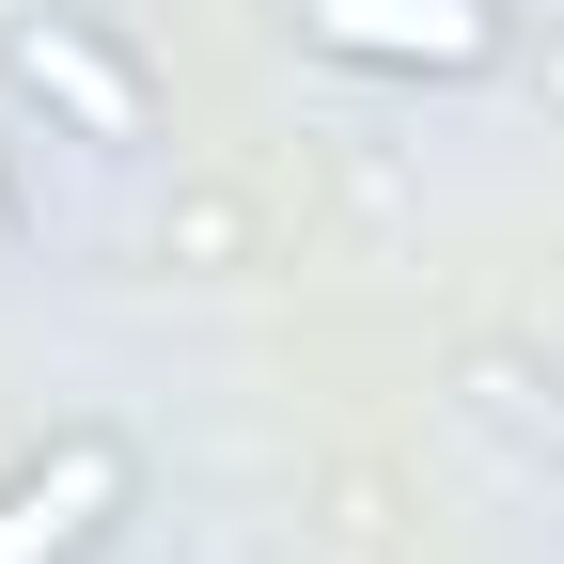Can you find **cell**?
<instances>
[{
	"instance_id": "6da1fadb",
	"label": "cell",
	"mask_w": 564,
	"mask_h": 564,
	"mask_svg": "<svg viewBox=\"0 0 564 564\" xmlns=\"http://www.w3.org/2000/svg\"><path fill=\"white\" fill-rule=\"evenodd\" d=\"M0 95H32L63 141H95V158H141V141H158V79L126 63L110 0H17V17H0Z\"/></svg>"
},
{
	"instance_id": "7a4b0ae2",
	"label": "cell",
	"mask_w": 564,
	"mask_h": 564,
	"mask_svg": "<svg viewBox=\"0 0 564 564\" xmlns=\"http://www.w3.org/2000/svg\"><path fill=\"white\" fill-rule=\"evenodd\" d=\"M282 17H299L314 63H345V79H423V95L502 79V47H518V0H282Z\"/></svg>"
},
{
	"instance_id": "3957f363",
	"label": "cell",
	"mask_w": 564,
	"mask_h": 564,
	"mask_svg": "<svg viewBox=\"0 0 564 564\" xmlns=\"http://www.w3.org/2000/svg\"><path fill=\"white\" fill-rule=\"evenodd\" d=\"M126 518H141V455L110 423H63L47 455L0 470V564H95Z\"/></svg>"
},
{
	"instance_id": "277c9868",
	"label": "cell",
	"mask_w": 564,
	"mask_h": 564,
	"mask_svg": "<svg viewBox=\"0 0 564 564\" xmlns=\"http://www.w3.org/2000/svg\"><path fill=\"white\" fill-rule=\"evenodd\" d=\"M17 236H32V204H17V173H0V251H17Z\"/></svg>"
}]
</instances>
